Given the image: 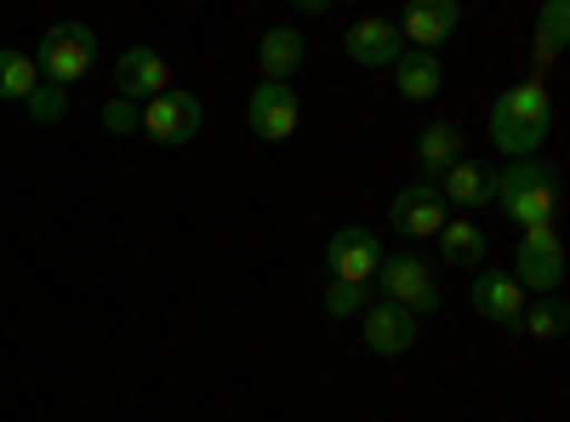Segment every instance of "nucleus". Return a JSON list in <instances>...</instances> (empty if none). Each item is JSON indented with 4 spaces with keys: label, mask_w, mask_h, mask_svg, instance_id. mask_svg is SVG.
<instances>
[{
    "label": "nucleus",
    "mask_w": 570,
    "mask_h": 422,
    "mask_svg": "<svg viewBox=\"0 0 570 422\" xmlns=\"http://www.w3.org/2000/svg\"><path fill=\"white\" fill-rule=\"evenodd\" d=\"M440 183H445L440 200H451V206H462V212H473V206H491V189H497L491 166H480V160H456Z\"/></svg>",
    "instance_id": "nucleus-16"
},
{
    "label": "nucleus",
    "mask_w": 570,
    "mask_h": 422,
    "mask_svg": "<svg viewBox=\"0 0 570 422\" xmlns=\"http://www.w3.org/2000/svg\"><path fill=\"white\" fill-rule=\"evenodd\" d=\"M200 120H206V109H200V98L195 91H160V98H149L142 104V115H137V126L155 137V144H166V149H183V144H195L200 137Z\"/></svg>",
    "instance_id": "nucleus-4"
},
{
    "label": "nucleus",
    "mask_w": 570,
    "mask_h": 422,
    "mask_svg": "<svg viewBox=\"0 0 570 422\" xmlns=\"http://www.w3.org/2000/svg\"><path fill=\"white\" fill-rule=\"evenodd\" d=\"M376 286H383V303L405 308L411 320L440 308V279H434V268H428L422 257H411V252H405V257H383V268H376Z\"/></svg>",
    "instance_id": "nucleus-3"
},
{
    "label": "nucleus",
    "mask_w": 570,
    "mask_h": 422,
    "mask_svg": "<svg viewBox=\"0 0 570 422\" xmlns=\"http://www.w3.org/2000/svg\"><path fill=\"white\" fill-rule=\"evenodd\" d=\"M160 91H171L166 58L155 52V46H126L120 63H115V98L137 104V98H160Z\"/></svg>",
    "instance_id": "nucleus-8"
},
{
    "label": "nucleus",
    "mask_w": 570,
    "mask_h": 422,
    "mask_svg": "<svg viewBox=\"0 0 570 422\" xmlns=\"http://www.w3.org/2000/svg\"><path fill=\"white\" fill-rule=\"evenodd\" d=\"M559 46H564V0H548L542 18H537V52L553 58Z\"/></svg>",
    "instance_id": "nucleus-24"
},
{
    "label": "nucleus",
    "mask_w": 570,
    "mask_h": 422,
    "mask_svg": "<svg viewBox=\"0 0 570 422\" xmlns=\"http://www.w3.org/2000/svg\"><path fill=\"white\" fill-rule=\"evenodd\" d=\"M456 23H462L456 0H416V7H405L400 35H405L411 52H434V46H445L456 35Z\"/></svg>",
    "instance_id": "nucleus-10"
},
{
    "label": "nucleus",
    "mask_w": 570,
    "mask_h": 422,
    "mask_svg": "<svg viewBox=\"0 0 570 422\" xmlns=\"http://www.w3.org/2000/svg\"><path fill=\"white\" fill-rule=\"evenodd\" d=\"M553 126V109H548V91L537 80L525 86H508L497 109H491V144L508 155V160H537L542 137Z\"/></svg>",
    "instance_id": "nucleus-1"
},
{
    "label": "nucleus",
    "mask_w": 570,
    "mask_h": 422,
    "mask_svg": "<svg viewBox=\"0 0 570 422\" xmlns=\"http://www.w3.org/2000/svg\"><path fill=\"white\" fill-rule=\"evenodd\" d=\"M325 314H331V320H360V314H365V286L331 279V286H325Z\"/></svg>",
    "instance_id": "nucleus-23"
},
{
    "label": "nucleus",
    "mask_w": 570,
    "mask_h": 422,
    "mask_svg": "<svg viewBox=\"0 0 570 422\" xmlns=\"http://www.w3.org/2000/svg\"><path fill=\"white\" fill-rule=\"evenodd\" d=\"M360 332H365V349L371 354H405L411 343H416V320L405 314V308H394V303H376V308H365L360 314Z\"/></svg>",
    "instance_id": "nucleus-12"
},
{
    "label": "nucleus",
    "mask_w": 570,
    "mask_h": 422,
    "mask_svg": "<svg viewBox=\"0 0 570 422\" xmlns=\"http://www.w3.org/2000/svg\"><path fill=\"white\" fill-rule=\"evenodd\" d=\"M434 241H440V257H445L451 268H480L485 252H491L485 228L473 223V217H445V228L434 234Z\"/></svg>",
    "instance_id": "nucleus-14"
},
{
    "label": "nucleus",
    "mask_w": 570,
    "mask_h": 422,
    "mask_svg": "<svg viewBox=\"0 0 570 422\" xmlns=\"http://www.w3.org/2000/svg\"><path fill=\"white\" fill-rule=\"evenodd\" d=\"M29 109H35V120H58V115H63V91H58V86H35Z\"/></svg>",
    "instance_id": "nucleus-25"
},
{
    "label": "nucleus",
    "mask_w": 570,
    "mask_h": 422,
    "mask_svg": "<svg viewBox=\"0 0 570 422\" xmlns=\"http://www.w3.org/2000/svg\"><path fill=\"white\" fill-rule=\"evenodd\" d=\"M389 217L400 234H411V241H428V234H440L445 228V200L440 189H428V183H411V189H400L389 200Z\"/></svg>",
    "instance_id": "nucleus-11"
},
{
    "label": "nucleus",
    "mask_w": 570,
    "mask_h": 422,
    "mask_svg": "<svg viewBox=\"0 0 570 422\" xmlns=\"http://www.w3.org/2000/svg\"><path fill=\"white\" fill-rule=\"evenodd\" d=\"M297 120H303V104H297V91L285 80H263L252 91V104H246L252 137H263V144H285V137L297 131Z\"/></svg>",
    "instance_id": "nucleus-6"
},
{
    "label": "nucleus",
    "mask_w": 570,
    "mask_h": 422,
    "mask_svg": "<svg viewBox=\"0 0 570 422\" xmlns=\"http://www.w3.org/2000/svg\"><path fill=\"white\" fill-rule=\"evenodd\" d=\"M537 183H553V171H548L542 160H513L508 171H497V189H491V200L519 195V189H537Z\"/></svg>",
    "instance_id": "nucleus-22"
},
{
    "label": "nucleus",
    "mask_w": 570,
    "mask_h": 422,
    "mask_svg": "<svg viewBox=\"0 0 570 422\" xmlns=\"http://www.w3.org/2000/svg\"><path fill=\"white\" fill-rule=\"evenodd\" d=\"M343 52H348L354 63H365V69H394V63L405 58V35H400V23H389V18H360V23L343 35Z\"/></svg>",
    "instance_id": "nucleus-9"
},
{
    "label": "nucleus",
    "mask_w": 570,
    "mask_h": 422,
    "mask_svg": "<svg viewBox=\"0 0 570 422\" xmlns=\"http://www.w3.org/2000/svg\"><path fill=\"white\" fill-rule=\"evenodd\" d=\"M473 308L497 325H519L525 314V292L513 286V274H473Z\"/></svg>",
    "instance_id": "nucleus-13"
},
{
    "label": "nucleus",
    "mask_w": 570,
    "mask_h": 422,
    "mask_svg": "<svg viewBox=\"0 0 570 422\" xmlns=\"http://www.w3.org/2000/svg\"><path fill=\"white\" fill-rule=\"evenodd\" d=\"M91 63H98V35H91L86 23H52L40 35V46H35V69L52 80L58 91L75 86Z\"/></svg>",
    "instance_id": "nucleus-2"
},
{
    "label": "nucleus",
    "mask_w": 570,
    "mask_h": 422,
    "mask_svg": "<svg viewBox=\"0 0 570 422\" xmlns=\"http://www.w3.org/2000/svg\"><path fill=\"white\" fill-rule=\"evenodd\" d=\"M416 160H422V183H428V189H440V177L462 160V131H456L451 120L428 126L422 144H416Z\"/></svg>",
    "instance_id": "nucleus-15"
},
{
    "label": "nucleus",
    "mask_w": 570,
    "mask_h": 422,
    "mask_svg": "<svg viewBox=\"0 0 570 422\" xmlns=\"http://www.w3.org/2000/svg\"><path fill=\"white\" fill-rule=\"evenodd\" d=\"M0 98L7 104H29L35 98V58L12 52V46H0Z\"/></svg>",
    "instance_id": "nucleus-20"
},
{
    "label": "nucleus",
    "mask_w": 570,
    "mask_h": 422,
    "mask_svg": "<svg viewBox=\"0 0 570 422\" xmlns=\"http://www.w3.org/2000/svg\"><path fill=\"white\" fill-rule=\"evenodd\" d=\"M257 69H263V80H292L303 69V35L285 29V23L268 29L263 46H257Z\"/></svg>",
    "instance_id": "nucleus-17"
},
{
    "label": "nucleus",
    "mask_w": 570,
    "mask_h": 422,
    "mask_svg": "<svg viewBox=\"0 0 570 422\" xmlns=\"http://www.w3.org/2000/svg\"><path fill=\"white\" fill-rule=\"evenodd\" d=\"M519 325H525L531 337H564V325H570V308H564L559 297H542L537 308H525V314H519Z\"/></svg>",
    "instance_id": "nucleus-21"
},
{
    "label": "nucleus",
    "mask_w": 570,
    "mask_h": 422,
    "mask_svg": "<svg viewBox=\"0 0 570 422\" xmlns=\"http://www.w3.org/2000/svg\"><path fill=\"white\" fill-rule=\"evenodd\" d=\"M104 126H109V131H131V126H137V104L109 98V104H104Z\"/></svg>",
    "instance_id": "nucleus-26"
},
{
    "label": "nucleus",
    "mask_w": 570,
    "mask_h": 422,
    "mask_svg": "<svg viewBox=\"0 0 570 422\" xmlns=\"http://www.w3.org/2000/svg\"><path fill=\"white\" fill-rule=\"evenodd\" d=\"M497 206H502L519 228H525V234H537V228H553V206H559V195H553V183H537V189L502 195Z\"/></svg>",
    "instance_id": "nucleus-19"
},
{
    "label": "nucleus",
    "mask_w": 570,
    "mask_h": 422,
    "mask_svg": "<svg viewBox=\"0 0 570 422\" xmlns=\"http://www.w3.org/2000/svg\"><path fill=\"white\" fill-rule=\"evenodd\" d=\"M513 286L519 292H537V297H553L564 286V252H559V234L553 228H537L519 241V257H513Z\"/></svg>",
    "instance_id": "nucleus-5"
},
{
    "label": "nucleus",
    "mask_w": 570,
    "mask_h": 422,
    "mask_svg": "<svg viewBox=\"0 0 570 422\" xmlns=\"http://www.w3.org/2000/svg\"><path fill=\"white\" fill-rule=\"evenodd\" d=\"M376 268H383V246H376L371 228H337L325 241V274L331 279L365 286V279H376Z\"/></svg>",
    "instance_id": "nucleus-7"
},
{
    "label": "nucleus",
    "mask_w": 570,
    "mask_h": 422,
    "mask_svg": "<svg viewBox=\"0 0 570 422\" xmlns=\"http://www.w3.org/2000/svg\"><path fill=\"white\" fill-rule=\"evenodd\" d=\"M394 69H400V91L411 104H428V98H440V91H445V63L434 52H411V46H405V58Z\"/></svg>",
    "instance_id": "nucleus-18"
}]
</instances>
